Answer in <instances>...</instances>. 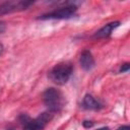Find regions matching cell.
Here are the masks:
<instances>
[{
  "mask_svg": "<svg viewBox=\"0 0 130 130\" xmlns=\"http://www.w3.org/2000/svg\"><path fill=\"white\" fill-rule=\"evenodd\" d=\"M73 72V65L70 62L64 61L56 64L48 73L49 79L57 84V85H64L68 82Z\"/></svg>",
  "mask_w": 130,
  "mask_h": 130,
  "instance_id": "obj_1",
  "label": "cell"
},
{
  "mask_svg": "<svg viewBox=\"0 0 130 130\" xmlns=\"http://www.w3.org/2000/svg\"><path fill=\"white\" fill-rule=\"evenodd\" d=\"M43 101L48 111L51 113L60 112L65 106L64 94L55 87H49L43 92Z\"/></svg>",
  "mask_w": 130,
  "mask_h": 130,
  "instance_id": "obj_2",
  "label": "cell"
},
{
  "mask_svg": "<svg viewBox=\"0 0 130 130\" xmlns=\"http://www.w3.org/2000/svg\"><path fill=\"white\" fill-rule=\"evenodd\" d=\"M53 113L51 112H44L40 114L37 118L31 119L25 114H21L18 117V121L22 126L23 130H43L47 124L52 120Z\"/></svg>",
  "mask_w": 130,
  "mask_h": 130,
  "instance_id": "obj_3",
  "label": "cell"
},
{
  "mask_svg": "<svg viewBox=\"0 0 130 130\" xmlns=\"http://www.w3.org/2000/svg\"><path fill=\"white\" fill-rule=\"evenodd\" d=\"M77 11V6L73 3L67 4L62 7H58L57 9L45 13L40 16V19H69L75 15Z\"/></svg>",
  "mask_w": 130,
  "mask_h": 130,
  "instance_id": "obj_4",
  "label": "cell"
},
{
  "mask_svg": "<svg viewBox=\"0 0 130 130\" xmlns=\"http://www.w3.org/2000/svg\"><path fill=\"white\" fill-rule=\"evenodd\" d=\"M32 4L31 1H6L0 4V14L10 13L14 11H20L28 8Z\"/></svg>",
  "mask_w": 130,
  "mask_h": 130,
  "instance_id": "obj_5",
  "label": "cell"
},
{
  "mask_svg": "<svg viewBox=\"0 0 130 130\" xmlns=\"http://www.w3.org/2000/svg\"><path fill=\"white\" fill-rule=\"evenodd\" d=\"M79 62H80V66H81L82 69L85 70V71H90V70L94 67V65H95L94 58H93L91 52L88 51V50H84V51L81 53Z\"/></svg>",
  "mask_w": 130,
  "mask_h": 130,
  "instance_id": "obj_6",
  "label": "cell"
},
{
  "mask_svg": "<svg viewBox=\"0 0 130 130\" xmlns=\"http://www.w3.org/2000/svg\"><path fill=\"white\" fill-rule=\"evenodd\" d=\"M120 25V21H112V22H109L107 24H105L103 27H101L94 35H93V38L94 39H105V38H108L112 35L113 30L118 27Z\"/></svg>",
  "mask_w": 130,
  "mask_h": 130,
  "instance_id": "obj_7",
  "label": "cell"
},
{
  "mask_svg": "<svg viewBox=\"0 0 130 130\" xmlns=\"http://www.w3.org/2000/svg\"><path fill=\"white\" fill-rule=\"evenodd\" d=\"M82 107L86 110H100L103 108V104L98 101L95 98H93L91 94L86 93L82 100Z\"/></svg>",
  "mask_w": 130,
  "mask_h": 130,
  "instance_id": "obj_8",
  "label": "cell"
},
{
  "mask_svg": "<svg viewBox=\"0 0 130 130\" xmlns=\"http://www.w3.org/2000/svg\"><path fill=\"white\" fill-rule=\"evenodd\" d=\"M129 69H130V64L128 63V62H126V63H124L121 67H120V70H119V72L120 73H124V72H128L129 71Z\"/></svg>",
  "mask_w": 130,
  "mask_h": 130,
  "instance_id": "obj_9",
  "label": "cell"
},
{
  "mask_svg": "<svg viewBox=\"0 0 130 130\" xmlns=\"http://www.w3.org/2000/svg\"><path fill=\"white\" fill-rule=\"evenodd\" d=\"M93 122L92 121H88V120H84L83 122H82V126L84 127V128H86V129H89V128H91L92 126H93Z\"/></svg>",
  "mask_w": 130,
  "mask_h": 130,
  "instance_id": "obj_10",
  "label": "cell"
},
{
  "mask_svg": "<svg viewBox=\"0 0 130 130\" xmlns=\"http://www.w3.org/2000/svg\"><path fill=\"white\" fill-rule=\"evenodd\" d=\"M6 29V25L3 21H0V34H3Z\"/></svg>",
  "mask_w": 130,
  "mask_h": 130,
  "instance_id": "obj_11",
  "label": "cell"
},
{
  "mask_svg": "<svg viewBox=\"0 0 130 130\" xmlns=\"http://www.w3.org/2000/svg\"><path fill=\"white\" fill-rule=\"evenodd\" d=\"M116 130H130V126L129 125H123V126L118 127Z\"/></svg>",
  "mask_w": 130,
  "mask_h": 130,
  "instance_id": "obj_12",
  "label": "cell"
},
{
  "mask_svg": "<svg viewBox=\"0 0 130 130\" xmlns=\"http://www.w3.org/2000/svg\"><path fill=\"white\" fill-rule=\"evenodd\" d=\"M3 51H4V46H3V44L0 42V56L3 54Z\"/></svg>",
  "mask_w": 130,
  "mask_h": 130,
  "instance_id": "obj_13",
  "label": "cell"
},
{
  "mask_svg": "<svg viewBox=\"0 0 130 130\" xmlns=\"http://www.w3.org/2000/svg\"><path fill=\"white\" fill-rule=\"evenodd\" d=\"M96 130H110V128L108 126H104V127H101V128H98Z\"/></svg>",
  "mask_w": 130,
  "mask_h": 130,
  "instance_id": "obj_14",
  "label": "cell"
},
{
  "mask_svg": "<svg viewBox=\"0 0 130 130\" xmlns=\"http://www.w3.org/2000/svg\"><path fill=\"white\" fill-rule=\"evenodd\" d=\"M7 130H14V129H7Z\"/></svg>",
  "mask_w": 130,
  "mask_h": 130,
  "instance_id": "obj_15",
  "label": "cell"
}]
</instances>
